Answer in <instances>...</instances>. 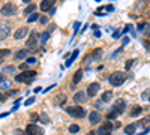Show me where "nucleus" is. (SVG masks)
<instances>
[{
	"label": "nucleus",
	"instance_id": "nucleus-9",
	"mask_svg": "<svg viewBox=\"0 0 150 135\" xmlns=\"http://www.w3.org/2000/svg\"><path fill=\"white\" fill-rule=\"evenodd\" d=\"M99 89H101L99 83H90V86L87 87V96H95V95H98Z\"/></svg>",
	"mask_w": 150,
	"mask_h": 135
},
{
	"label": "nucleus",
	"instance_id": "nucleus-28",
	"mask_svg": "<svg viewBox=\"0 0 150 135\" xmlns=\"http://www.w3.org/2000/svg\"><path fill=\"white\" fill-rule=\"evenodd\" d=\"M36 20H39V15L33 12L32 15H29V21L27 23H33V21H36Z\"/></svg>",
	"mask_w": 150,
	"mask_h": 135
},
{
	"label": "nucleus",
	"instance_id": "nucleus-1",
	"mask_svg": "<svg viewBox=\"0 0 150 135\" xmlns=\"http://www.w3.org/2000/svg\"><path fill=\"white\" fill-rule=\"evenodd\" d=\"M125 80H126V74H125V72H113V74L108 77L110 84L114 86V87L122 86L123 83H125Z\"/></svg>",
	"mask_w": 150,
	"mask_h": 135
},
{
	"label": "nucleus",
	"instance_id": "nucleus-41",
	"mask_svg": "<svg viewBox=\"0 0 150 135\" xmlns=\"http://www.w3.org/2000/svg\"><path fill=\"white\" fill-rule=\"evenodd\" d=\"M123 44H125V45H126V44H129V39H128V38H125V39H123Z\"/></svg>",
	"mask_w": 150,
	"mask_h": 135
},
{
	"label": "nucleus",
	"instance_id": "nucleus-5",
	"mask_svg": "<svg viewBox=\"0 0 150 135\" xmlns=\"http://www.w3.org/2000/svg\"><path fill=\"white\" fill-rule=\"evenodd\" d=\"M111 131H113V123L111 122H105L101 125V128L96 131L98 135H111Z\"/></svg>",
	"mask_w": 150,
	"mask_h": 135
},
{
	"label": "nucleus",
	"instance_id": "nucleus-12",
	"mask_svg": "<svg viewBox=\"0 0 150 135\" xmlns=\"http://www.w3.org/2000/svg\"><path fill=\"white\" fill-rule=\"evenodd\" d=\"M27 33H29V29H27V27H20V29H17V30H15L14 38H15V39H23Z\"/></svg>",
	"mask_w": 150,
	"mask_h": 135
},
{
	"label": "nucleus",
	"instance_id": "nucleus-44",
	"mask_svg": "<svg viewBox=\"0 0 150 135\" xmlns=\"http://www.w3.org/2000/svg\"><path fill=\"white\" fill-rule=\"evenodd\" d=\"M2 62H3V59H0V65H2Z\"/></svg>",
	"mask_w": 150,
	"mask_h": 135
},
{
	"label": "nucleus",
	"instance_id": "nucleus-14",
	"mask_svg": "<svg viewBox=\"0 0 150 135\" xmlns=\"http://www.w3.org/2000/svg\"><path fill=\"white\" fill-rule=\"evenodd\" d=\"M27 57H29V50L27 48L20 50V51L15 53V60H24V59H27Z\"/></svg>",
	"mask_w": 150,
	"mask_h": 135
},
{
	"label": "nucleus",
	"instance_id": "nucleus-15",
	"mask_svg": "<svg viewBox=\"0 0 150 135\" xmlns=\"http://www.w3.org/2000/svg\"><path fill=\"white\" fill-rule=\"evenodd\" d=\"M89 122H90L92 125L99 123V122H101V114H99V113H96V111L90 113V114H89Z\"/></svg>",
	"mask_w": 150,
	"mask_h": 135
},
{
	"label": "nucleus",
	"instance_id": "nucleus-21",
	"mask_svg": "<svg viewBox=\"0 0 150 135\" xmlns=\"http://www.w3.org/2000/svg\"><path fill=\"white\" fill-rule=\"evenodd\" d=\"M140 125H143L146 131H150V117H147V119H143V120L140 122Z\"/></svg>",
	"mask_w": 150,
	"mask_h": 135
},
{
	"label": "nucleus",
	"instance_id": "nucleus-35",
	"mask_svg": "<svg viewBox=\"0 0 150 135\" xmlns=\"http://www.w3.org/2000/svg\"><path fill=\"white\" fill-rule=\"evenodd\" d=\"M39 20H41V24H47V21H48V20H47L45 17H41Z\"/></svg>",
	"mask_w": 150,
	"mask_h": 135
},
{
	"label": "nucleus",
	"instance_id": "nucleus-24",
	"mask_svg": "<svg viewBox=\"0 0 150 135\" xmlns=\"http://www.w3.org/2000/svg\"><path fill=\"white\" fill-rule=\"evenodd\" d=\"M141 111H143V108H141V107H135V108H132V110H131V116L135 117V116H138Z\"/></svg>",
	"mask_w": 150,
	"mask_h": 135
},
{
	"label": "nucleus",
	"instance_id": "nucleus-10",
	"mask_svg": "<svg viewBox=\"0 0 150 135\" xmlns=\"http://www.w3.org/2000/svg\"><path fill=\"white\" fill-rule=\"evenodd\" d=\"M36 42H38V33H36V32H32L30 36H29V39H27V44H26V47L35 48V47H36Z\"/></svg>",
	"mask_w": 150,
	"mask_h": 135
},
{
	"label": "nucleus",
	"instance_id": "nucleus-20",
	"mask_svg": "<svg viewBox=\"0 0 150 135\" xmlns=\"http://www.w3.org/2000/svg\"><path fill=\"white\" fill-rule=\"evenodd\" d=\"M77 57H78V50H75V51H74L72 54H71V57H69V60L66 62V66H71V65H72V62H74V60H75Z\"/></svg>",
	"mask_w": 150,
	"mask_h": 135
},
{
	"label": "nucleus",
	"instance_id": "nucleus-17",
	"mask_svg": "<svg viewBox=\"0 0 150 135\" xmlns=\"http://www.w3.org/2000/svg\"><path fill=\"white\" fill-rule=\"evenodd\" d=\"M102 57V48H95L92 51V60H99Z\"/></svg>",
	"mask_w": 150,
	"mask_h": 135
},
{
	"label": "nucleus",
	"instance_id": "nucleus-18",
	"mask_svg": "<svg viewBox=\"0 0 150 135\" xmlns=\"http://www.w3.org/2000/svg\"><path fill=\"white\" fill-rule=\"evenodd\" d=\"M81 78H83V71L81 69H78L75 74H74V78H72V83L74 84H77V83H80L81 81Z\"/></svg>",
	"mask_w": 150,
	"mask_h": 135
},
{
	"label": "nucleus",
	"instance_id": "nucleus-43",
	"mask_svg": "<svg viewBox=\"0 0 150 135\" xmlns=\"http://www.w3.org/2000/svg\"><path fill=\"white\" fill-rule=\"evenodd\" d=\"M87 135H95V132H89V134H87Z\"/></svg>",
	"mask_w": 150,
	"mask_h": 135
},
{
	"label": "nucleus",
	"instance_id": "nucleus-16",
	"mask_svg": "<svg viewBox=\"0 0 150 135\" xmlns=\"http://www.w3.org/2000/svg\"><path fill=\"white\" fill-rule=\"evenodd\" d=\"M135 131H137V123H131V125H128L125 128V134L126 135H134Z\"/></svg>",
	"mask_w": 150,
	"mask_h": 135
},
{
	"label": "nucleus",
	"instance_id": "nucleus-7",
	"mask_svg": "<svg viewBox=\"0 0 150 135\" xmlns=\"http://www.w3.org/2000/svg\"><path fill=\"white\" fill-rule=\"evenodd\" d=\"M54 5H56V0H42V2H41V9H42V12L53 11Z\"/></svg>",
	"mask_w": 150,
	"mask_h": 135
},
{
	"label": "nucleus",
	"instance_id": "nucleus-38",
	"mask_svg": "<svg viewBox=\"0 0 150 135\" xmlns=\"http://www.w3.org/2000/svg\"><path fill=\"white\" fill-rule=\"evenodd\" d=\"M119 36H120V35H119V32H114V35H113V38H116V39H117Z\"/></svg>",
	"mask_w": 150,
	"mask_h": 135
},
{
	"label": "nucleus",
	"instance_id": "nucleus-45",
	"mask_svg": "<svg viewBox=\"0 0 150 135\" xmlns=\"http://www.w3.org/2000/svg\"><path fill=\"white\" fill-rule=\"evenodd\" d=\"M96 2H101V0H96Z\"/></svg>",
	"mask_w": 150,
	"mask_h": 135
},
{
	"label": "nucleus",
	"instance_id": "nucleus-26",
	"mask_svg": "<svg viewBox=\"0 0 150 135\" xmlns=\"http://www.w3.org/2000/svg\"><path fill=\"white\" fill-rule=\"evenodd\" d=\"M33 11H35V5H33V3H30L27 8H26L24 14H26V15H32V14H33Z\"/></svg>",
	"mask_w": 150,
	"mask_h": 135
},
{
	"label": "nucleus",
	"instance_id": "nucleus-11",
	"mask_svg": "<svg viewBox=\"0 0 150 135\" xmlns=\"http://www.w3.org/2000/svg\"><path fill=\"white\" fill-rule=\"evenodd\" d=\"M125 107H126V102L123 101V99H117V101L114 102V111H116L117 114H122L123 111H125Z\"/></svg>",
	"mask_w": 150,
	"mask_h": 135
},
{
	"label": "nucleus",
	"instance_id": "nucleus-36",
	"mask_svg": "<svg viewBox=\"0 0 150 135\" xmlns=\"http://www.w3.org/2000/svg\"><path fill=\"white\" fill-rule=\"evenodd\" d=\"M107 11H110V12L114 11V6H113V5H108V6H107Z\"/></svg>",
	"mask_w": 150,
	"mask_h": 135
},
{
	"label": "nucleus",
	"instance_id": "nucleus-27",
	"mask_svg": "<svg viewBox=\"0 0 150 135\" xmlns=\"http://www.w3.org/2000/svg\"><path fill=\"white\" fill-rule=\"evenodd\" d=\"M48 38H50V33H48V32L42 33V35H41V42H42V44H45V42L48 41Z\"/></svg>",
	"mask_w": 150,
	"mask_h": 135
},
{
	"label": "nucleus",
	"instance_id": "nucleus-3",
	"mask_svg": "<svg viewBox=\"0 0 150 135\" xmlns=\"http://www.w3.org/2000/svg\"><path fill=\"white\" fill-rule=\"evenodd\" d=\"M66 113L71 114L72 117H75V119H81V117L86 116V110H84L83 107H78V105H75V107H68V108H66Z\"/></svg>",
	"mask_w": 150,
	"mask_h": 135
},
{
	"label": "nucleus",
	"instance_id": "nucleus-25",
	"mask_svg": "<svg viewBox=\"0 0 150 135\" xmlns=\"http://www.w3.org/2000/svg\"><path fill=\"white\" fill-rule=\"evenodd\" d=\"M69 132H71V134H77V132H80V126L75 125V123H74V125H71V126H69Z\"/></svg>",
	"mask_w": 150,
	"mask_h": 135
},
{
	"label": "nucleus",
	"instance_id": "nucleus-13",
	"mask_svg": "<svg viewBox=\"0 0 150 135\" xmlns=\"http://www.w3.org/2000/svg\"><path fill=\"white\" fill-rule=\"evenodd\" d=\"M74 101H75L77 104H83V102L87 101V95H86L84 92H77V93L74 95Z\"/></svg>",
	"mask_w": 150,
	"mask_h": 135
},
{
	"label": "nucleus",
	"instance_id": "nucleus-2",
	"mask_svg": "<svg viewBox=\"0 0 150 135\" xmlns=\"http://www.w3.org/2000/svg\"><path fill=\"white\" fill-rule=\"evenodd\" d=\"M35 77H36V72L35 71H24L15 77V81L17 83H30V80Z\"/></svg>",
	"mask_w": 150,
	"mask_h": 135
},
{
	"label": "nucleus",
	"instance_id": "nucleus-22",
	"mask_svg": "<svg viewBox=\"0 0 150 135\" xmlns=\"http://www.w3.org/2000/svg\"><path fill=\"white\" fill-rule=\"evenodd\" d=\"M11 54V50H8V48H0V59H5L8 57Z\"/></svg>",
	"mask_w": 150,
	"mask_h": 135
},
{
	"label": "nucleus",
	"instance_id": "nucleus-40",
	"mask_svg": "<svg viewBox=\"0 0 150 135\" xmlns=\"http://www.w3.org/2000/svg\"><path fill=\"white\" fill-rule=\"evenodd\" d=\"M5 99H6V96H3L2 93H0V101H5Z\"/></svg>",
	"mask_w": 150,
	"mask_h": 135
},
{
	"label": "nucleus",
	"instance_id": "nucleus-19",
	"mask_svg": "<svg viewBox=\"0 0 150 135\" xmlns=\"http://www.w3.org/2000/svg\"><path fill=\"white\" fill-rule=\"evenodd\" d=\"M113 98V93L110 92V90H107V92L102 93V98H101V102H110Z\"/></svg>",
	"mask_w": 150,
	"mask_h": 135
},
{
	"label": "nucleus",
	"instance_id": "nucleus-8",
	"mask_svg": "<svg viewBox=\"0 0 150 135\" xmlns=\"http://www.w3.org/2000/svg\"><path fill=\"white\" fill-rule=\"evenodd\" d=\"M11 35V26L9 24H2L0 26V41L6 39Z\"/></svg>",
	"mask_w": 150,
	"mask_h": 135
},
{
	"label": "nucleus",
	"instance_id": "nucleus-37",
	"mask_svg": "<svg viewBox=\"0 0 150 135\" xmlns=\"http://www.w3.org/2000/svg\"><path fill=\"white\" fill-rule=\"evenodd\" d=\"M3 81H5V75L2 74V72H0V83H3Z\"/></svg>",
	"mask_w": 150,
	"mask_h": 135
},
{
	"label": "nucleus",
	"instance_id": "nucleus-23",
	"mask_svg": "<svg viewBox=\"0 0 150 135\" xmlns=\"http://www.w3.org/2000/svg\"><path fill=\"white\" fill-rule=\"evenodd\" d=\"M54 102H56V104H59V105L65 104V102H66V95H60V96H57Z\"/></svg>",
	"mask_w": 150,
	"mask_h": 135
},
{
	"label": "nucleus",
	"instance_id": "nucleus-42",
	"mask_svg": "<svg viewBox=\"0 0 150 135\" xmlns=\"http://www.w3.org/2000/svg\"><path fill=\"white\" fill-rule=\"evenodd\" d=\"M23 2H24V3H30V0H23Z\"/></svg>",
	"mask_w": 150,
	"mask_h": 135
},
{
	"label": "nucleus",
	"instance_id": "nucleus-6",
	"mask_svg": "<svg viewBox=\"0 0 150 135\" xmlns=\"http://www.w3.org/2000/svg\"><path fill=\"white\" fill-rule=\"evenodd\" d=\"M26 134H27V135H44V131H42V128H39L38 125L32 123V125H27V128H26Z\"/></svg>",
	"mask_w": 150,
	"mask_h": 135
},
{
	"label": "nucleus",
	"instance_id": "nucleus-29",
	"mask_svg": "<svg viewBox=\"0 0 150 135\" xmlns=\"http://www.w3.org/2000/svg\"><path fill=\"white\" fill-rule=\"evenodd\" d=\"M135 63V59H129L128 62H126V65H125V68H126V71H129L131 68H132V65Z\"/></svg>",
	"mask_w": 150,
	"mask_h": 135
},
{
	"label": "nucleus",
	"instance_id": "nucleus-34",
	"mask_svg": "<svg viewBox=\"0 0 150 135\" xmlns=\"http://www.w3.org/2000/svg\"><path fill=\"white\" fill-rule=\"evenodd\" d=\"M15 135H27V134H26L24 131H21V129H17V131H15Z\"/></svg>",
	"mask_w": 150,
	"mask_h": 135
},
{
	"label": "nucleus",
	"instance_id": "nucleus-4",
	"mask_svg": "<svg viewBox=\"0 0 150 135\" xmlns=\"http://www.w3.org/2000/svg\"><path fill=\"white\" fill-rule=\"evenodd\" d=\"M17 11H18V9H17V6L14 3H6V5L2 6V9H0V14L3 17H12V15L17 14Z\"/></svg>",
	"mask_w": 150,
	"mask_h": 135
},
{
	"label": "nucleus",
	"instance_id": "nucleus-30",
	"mask_svg": "<svg viewBox=\"0 0 150 135\" xmlns=\"http://www.w3.org/2000/svg\"><path fill=\"white\" fill-rule=\"evenodd\" d=\"M117 116H119V114H117L116 111H114V110H113V111H111V113H110V114L107 116V119H110V120H111V119H116V117H117Z\"/></svg>",
	"mask_w": 150,
	"mask_h": 135
},
{
	"label": "nucleus",
	"instance_id": "nucleus-31",
	"mask_svg": "<svg viewBox=\"0 0 150 135\" xmlns=\"http://www.w3.org/2000/svg\"><path fill=\"white\" fill-rule=\"evenodd\" d=\"M8 74H14V71H15V66H6V69H5Z\"/></svg>",
	"mask_w": 150,
	"mask_h": 135
},
{
	"label": "nucleus",
	"instance_id": "nucleus-39",
	"mask_svg": "<svg viewBox=\"0 0 150 135\" xmlns=\"http://www.w3.org/2000/svg\"><path fill=\"white\" fill-rule=\"evenodd\" d=\"M15 93H17V92H15V90H11V92H9V93H8V95H9V96H12V95H15Z\"/></svg>",
	"mask_w": 150,
	"mask_h": 135
},
{
	"label": "nucleus",
	"instance_id": "nucleus-33",
	"mask_svg": "<svg viewBox=\"0 0 150 135\" xmlns=\"http://www.w3.org/2000/svg\"><path fill=\"white\" fill-rule=\"evenodd\" d=\"M33 102H35V98H30V99H27V101H26V104H24V105H26V107H29V105H30V104H33Z\"/></svg>",
	"mask_w": 150,
	"mask_h": 135
},
{
	"label": "nucleus",
	"instance_id": "nucleus-32",
	"mask_svg": "<svg viewBox=\"0 0 150 135\" xmlns=\"http://www.w3.org/2000/svg\"><path fill=\"white\" fill-rule=\"evenodd\" d=\"M33 63H36V59L35 57H27V65H33Z\"/></svg>",
	"mask_w": 150,
	"mask_h": 135
}]
</instances>
